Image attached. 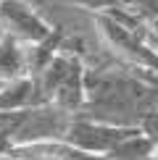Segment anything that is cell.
I'll return each mask as SVG.
<instances>
[{
    "mask_svg": "<svg viewBox=\"0 0 158 160\" xmlns=\"http://www.w3.org/2000/svg\"><path fill=\"white\" fill-rule=\"evenodd\" d=\"M155 110L158 89L137 68L129 74L103 68L87 71V102L82 113L121 126H140L142 118Z\"/></svg>",
    "mask_w": 158,
    "mask_h": 160,
    "instance_id": "1",
    "label": "cell"
},
{
    "mask_svg": "<svg viewBox=\"0 0 158 160\" xmlns=\"http://www.w3.org/2000/svg\"><path fill=\"white\" fill-rule=\"evenodd\" d=\"M97 34L118 61L137 71H158V50L153 45L150 21L129 8L95 13Z\"/></svg>",
    "mask_w": 158,
    "mask_h": 160,
    "instance_id": "2",
    "label": "cell"
},
{
    "mask_svg": "<svg viewBox=\"0 0 158 160\" xmlns=\"http://www.w3.org/2000/svg\"><path fill=\"white\" fill-rule=\"evenodd\" d=\"M48 102L69 113H82L87 102V68L76 52L58 50L55 58L37 74Z\"/></svg>",
    "mask_w": 158,
    "mask_h": 160,
    "instance_id": "3",
    "label": "cell"
},
{
    "mask_svg": "<svg viewBox=\"0 0 158 160\" xmlns=\"http://www.w3.org/2000/svg\"><path fill=\"white\" fill-rule=\"evenodd\" d=\"M74 113L58 108L53 102L37 105L29 110H16L8 131V137L13 139V144H32V142H48V139H63L69 121Z\"/></svg>",
    "mask_w": 158,
    "mask_h": 160,
    "instance_id": "4",
    "label": "cell"
},
{
    "mask_svg": "<svg viewBox=\"0 0 158 160\" xmlns=\"http://www.w3.org/2000/svg\"><path fill=\"white\" fill-rule=\"evenodd\" d=\"M132 129H137V126H121V123L92 118L87 113H74L63 139L69 144H74V147L90 152V155H103L105 158Z\"/></svg>",
    "mask_w": 158,
    "mask_h": 160,
    "instance_id": "5",
    "label": "cell"
},
{
    "mask_svg": "<svg viewBox=\"0 0 158 160\" xmlns=\"http://www.w3.org/2000/svg\"><path fill=\"white\" fill-rule=\"evenodd\" d=\"M0 26L5 34L24 45H37L55 32V26H50V21L29 0H0Z\"/></svg>",
    "mask_w": 158,
    "mask_h": 160,
    "instance_id": "6",
    "label": "cell"
},
{
    "mask_svg": "<svg viewBox=\"0 0 158 160\" xmlns=\"http://www.w3.org/2000/svg\"><path fill=\"white\" fill-rule=\"evenodd\" d=\"M45 102H48V97L42 92V84L32 74L0 84V110H5V113L29 110V108H37V105H45Z\"/></svg>",
    "mask_w": 158,
    "mask_h": 160,
    "instance_id": "7",
    "label": "cell"
},
{
    "mask_svg": "<svg viewBox=\"0 0 158 160\" xmlns=\"http://www.w3.org/2000/svg\"><path fill=\"white\" fill-rule=\"evenodd\" d=\"M11 160H108L103 155H90V152L69 144L66 139H48V142H32L18 144L8 155Z\"/></svg>",
    "mask_w": 158,
    "mask_h": 160,
    "instance_id": "8",
    "label": "cell"
},
{
    "mask_svg": "<svg viewBox=\"0 0 158 160\" xmlns=\"http://www.w3.org/2000/svg\"><path fill=\"white\" fill-rule=\"evenodd\" d=\"M26 74H29L26 45L11 34L0 37V82H11V79H18Z\"/></svg>",
    "mask_w": 158,
    "mask_h": 160,
    "instance_id": "9",
    "label": "cell"
},
{
    "mask_svg": "<svg viewBox=\"0 0 158 160\" xmlns=\"http://www.w3.org/2000/svg\"><path fill=\"white\" fill-rule=\"evenodd\" d=\"M155 152H158V144L153 142V137H148L140 126H137V129H132L105 158L108 160H153Z\"/></svg>",
    "mask_w": 158,
    "mask_h": 160,
    "instance_id": "10",
    "label": "cell"
},
{
    "mask_svg": "<svg viewBox=\"0 0 158 160\" xmlns=\"http://www.w3.org/2000/svg\"><path fill=\"white\" fill-rule=\"evenodd\" d=\"M63 3L74 5V8H82V11H90V13H108L116 8H127L124 0H63Z\"/></svg>",
    "mask_w": 158,
    "mask_h": 160,
    "instance_id": "11",
    "label": "cell"
},
{
    "mask_svg": "<svg viewBox=\"0 0 158 160\" xmlns=\"http://www.w3.org/2000/svg\"><path fill=\"white\" fill-rule=\"evenodd\" d=\"M124 5L129 11H134L137 16L148 18V21L158 16V0H124Z\"/></svg>",
    "mask_w": 158,
    "mask_h": 160,
    "instance_id": "12",
    "label": "cell"
},
{
    "mask_svg": "<svg viewBox=\"0 0 158 160\" xmlns=\"http://www.w3.org/2000/svg\"><path fill=\"white\" fill-rule=\"evenodd\" d=\"M140 129H142V131H145V134H148V137H153V142L158 144V110H155V113H150V116H145V118H142Z\"/></svg>",
    "mask_w": 158,
    "mask_h": 160,
    "instance_id": "13",
    "label": "cell"
},
{
    "mask_svg": "<svg viewBox=\"0 0 158 160\" xmlns=\"http://www.w3.org/2000/svg\"><path fill=\"white\" fill-rule=\"evenodd\" d=\"M140 74L145 76V79H148V82L150 84H153L155 87V89H158V71H140Z\"/></svg>",
    "mask_w": 158,
    "mask_h": 160,
    "instance_id": "14",
    "label": "cell"
},
{
    "mask_svg": "<svg viewBox=\"0 0 158 160\" xmlns=\"http://www.w3.org/2000/svg\"><path fill=\"white\" fill-rule=\"evenodd\" d=\"M150 32H153V45H155V50H158V16L150 18Z\"/></svg>",
    "mask_w": 158,
    "mask_h": 160,
    "instance_id": "15",
    "label": "cell"
},
{
    "mask_svg": "<svg viewBox=\"0 0 158 160\" xmlns=\"http://www.w3.org/2000/svg\"><path fill=\"white\" fill-rule=\"evenodd\" d=\"M29 3H34L37 8H45V5H53L55 0H29Z\"/></svg>",
    "mask_w": 158,
    "mask_h": 160,
    "instance_id": "16",
    "label": "cell"
},
{
    "mask_svg": "<svg viewBox=\"0 0 158 160\" xmlns=\"http://www.w3.org/2000/svg\"><path fill=\"white\" fill-rule=\"evenodd\" d=\"M153 160H158V152H155V158H153Z\"/></svg>",
    "mask_w": 158,
    "mask_h": 160,
    "instance_id": "17",
    "label": "cell"
}]
</instances>
